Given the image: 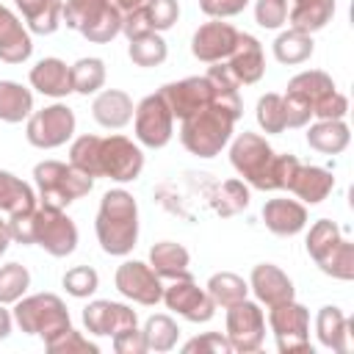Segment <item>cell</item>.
Segmentation results:
<instances>
[{"mask_svg": "<svg viewBox=\"0 0 354 354\" xmlns=\"http://www.w3.org/2000/svg\"><path fill=\"white\" fill-rule=\"evenodd\" d=\"M243 113L238 91H218V100L185 119H180V141L196 158H216L230 141L232 127Z\"/></svg>", "mask_w": 354, "mask_h": 354, "instance_id": "obj_1", "label": "cell"}, {"mask_svg": "<svg viewBox=\"0 0 354 354\" xmlns=\"http://www.w3.org/2000/svg\"><path fill=\"white\" fill-rule=\"evenodd\" d=\"M94 232L105 254L124 257L138 243V202L124 188H111L100 199Z\"/></svg>", "mask_w": 354, "mask_h": 354, "instance_id": "obj_2", "label": "cell"}, {"mask_svg": "<svg viewBox=\"0 0 354 354\" xmlns=\"http://www.w3.org/2000/svg\"><path fill=\"white\" fill-rule=\"evenodd\" d=\"M61 22L91 44H108L122 33V11L113 0H64Z\"/></svg>", "mask_w": 354, "mask_h": 354, "instance_id": "obj_3", "label": "cell"}, {"mask_svg": "<svg viewBox=\"0 0 354 354\" xmlns=\"http://www.w3.org/2000/svg\"><path fill=\"white\" fill-rule=\"evenodd\" d=\"M33 180L39 188V205L53 207H69L80 196H86L94 188V177L77 171L75 166L64 160H41L33 166Z\"/></svg>", "mask_w": 354, "mask_h": 354, "instance_id": "obj_4", "label": "cell"}, {"mask_svg": "<svg viewBox=\"0 0 354 354\" xmlns=\"http://www.w3.org/2000/svg\"><path fill=\"white\" fill-rule=\"evenodd\" d=\"M274 158L277 152L260 133H238L230 144L232 169L257 191H274Z\"/></svg>", "mask_w": 354, "mask_h": 354, "instance_id": "obj_5", "label": "cell"}, {"mask_svg": "<svg viewBox=\"0 0 354 354\" xmlns=\"http://www.w3.org/2000/svg\"><path fill=\"white\" fill-rule=\"evenodd\" d=\"M14 321L25 335H39L41 340H50L61 329L72 326L69 310L55 293H33L14 301Z\"/></svg>", "mask_w": 354, "mask_h": 354, "instance_id": "obj_6", "label": "cell"}, {"mask_svg": "<svg viewBox=\"0 0 354 354\" xmlns=\"http://www.w3.org/2000/svg\"><path fill=\"white\" fill-rule=\"evenodd\" d=\"M332 91H335V80L324 69H307L293 75L282 94L288 127H307L313 119V108Z\"/></svg>", "mask_w": 354, "mask_h": 354, "instance_id": "obj_7", "label": "cell"}, {"mask_svg": "<svg viewBox=\"0 0 354 354\" xmlns=\"http://www.w3.org/2000/svg\"><path fill=\"white\" fill-rule=\"evenodd\" d=\"M268 326L274 332L279 354H313L310 346V310L296 299L268 307Z\"/></svg>", "mask_w": 354, "mask_h": 354, "instance_id": "obj_8", "label": "cell"}, {"mask_svg": "<svg viewBox=\"0 0 354 354\" xmlns=\"http://www.w3.org/2000/svg\"><path fill=\"white\" fill-rule=\"evenodd\" d=\"M77 224L53 205H36L33 210V243L50 257H69L77 249Z\"/></svg>", "mask_w": 354, "mask_h": 354, "instance_id": "obj_9", "label": "cell"}, {"mask_svg": "<svg viewBox=\"0 0 354 354\" xmlns=\"http://www.w3.org/2000/svg\"><path fill=\"white\" fill-rule=\"evenodd\" d=\"M75 127H77L75 111L64 102H53L28 116L25 138L36 149H55V147H64L75 136Z\"/></svg>", "mask_w": 354, "mask_h": 354, "instance_id": "obj_10", "label": "cell"}, {"mask_svg": "<svg viewBox=\"0 0 354 354\" xmlns=\"http://www.w3.org/2000/svg\"><path fill=\"white\" fill-rule=\"evenodd\" d=\"M133 130L141 147L163 149L174 136V116L160 100V94H147L133 111Z\"/></svg>", "mask_w": 354, "mask_h": 354, "instance_id": "obj_11", "label": "cell"}, {"mask_svg": "<svg viewBox=\"0 0 354 354\" xmlns=\"http://www.w3.org/2000/svg\"><path fill=\"white\" fill-rule=\"evenodd\" d=\"M144 171V152L127 136H108L100 144V177L113 183H133Z\"/></svg>", "mask_w": 354, "mask_h": 354, "instance_id": "obj_12", "label": "cell"}, {"mask_svg": "<svg viewBox=\"0 0 354 354\" xmlns=\"http://www.w3.org/2000/svg\"><path fill=\"white\" fill-rule=\"evenodd\" d=\"M227 340L232 346V351H241V354H252V351H260L263 340H266V315L260 310L257 301H238L232 307H227Z\"/></svg>", "mask_w": 354, "mask_h": 354, "instance_id": "obj_13", "label": "cell"}, {"mask_svg": "<svg viewBox=\"0 0 354 354\" xmlns=\"http://www.w3.org/2000/svg\"><path fill=\"white\" fill-rule=\"evenodd\" d=\"M160 100L166 102V108L171 111L174 119H185L207 105H213L218 100V88L205 77V75H194V77H183L174 83H166L158 88Z\"/></svg>", "mask_w": 354, "mask_h": 354, "instance_id": "obj_14", "label": "cell"}, {"mask_svg": "<svg viewBox=\"0 0 354 354\" xmlns=\"http://www.w3.org/2000/svg\"><path fill=\"white\" fill-rule=\"evenodd\" d=\"M113 285L124 299L144 307H152L163 299L160 277L152 271L149 263H141V260H124L113 274Z\"/></svg>", "mask_w": 354, "mask_h": 354, "instance_id": "obj_15", "label": "cell"}, {"mask_svg": "<svg viewBox=\"0 0 354 354\" xmlns=\"http://www.w3.org/2000/svg\"><path fill=\"white\" fill-rule=\"evenodd\" d=\"M171 313H177L180 318L191 321V324H207L216 315V304L207 296L205 288H199L194 282V277L188 279H171L169 288H163V299H160Z\"/></svg>", "mask_w": 354, "mask_h": 354, "instance_id": "obj_16", "label": "cell"}, {"mask_svg": "<svg viewBox=\"0 0 354 354\" xmlns=\"http://www.w3.org/2000/svg\"><path fill=\"white\" fill-rule=\"evenodd\" d=\"M83 326L88 335L97 337H113L122 329L138 326V315L133 307L111 299H94L83 307Z\"/></svg>", "mask_w": 354, "mask_h": 354, "instance_id": "obj_17", "label": "cell"}, {"mask_svg": "<svg viewBox=\"0 0 354 354\" xmlns=\"http://www.w3.org/2000/svg\"><path fill=\"white\" fill-rule=\"evenodd\" d=\"M238 33L230 22H221V19H210L205 25H199L191 36V53L196 61L202 64H218L224 58H230V53L235 50V41H238Z\"/></svg>", "mask_w": 354, "mask_h": 354, "instance_id": "obj_18", "label": "cell"}, {"mask_svg": "<svg viewBox=\"0 0 354 354\" xmlns=\"http://www.w3.org/2000/svg\"><path fill=\"white\" fill-rule=\"evenodd\" d=\"M249 290L266 307H274L279 301H288L296 293L293 279L279 266H274V263H257L252 268V274H249Z\"/></svg>", "mask_w": 354, "mask_h": 354, "instance_id": "obj_19", "label": "cell"}, {"mask_svg": "<svg viewBox=\"0 0 354 354\" xmlns=\"http://www.w3.org/2000/svg\"><path fill=\"white\" fill-rule=\"evenodd\" d=\"M230 72L235 75V80L241 86H252L263 77L266 72V58H263V44L252 36V33H238L235 50L227 58Z\"/></svg>", "mask_w": 354, "mask_h": 354, "instance_id": "obj_20", "label": "cell"}, {"mask_svg": "<svg viewBox=\"0 0 354 354\" xmlns=\"http://www.w3.org/2000/svg\"><path fill=\"white\" fill-rule=\"evenodd\" d=\"M33 55L30 30L19 22V17L0 6V61L6 64H25Z\"/></svg>", "mask_w": 354, "mask_h": 354, "instance_id": "obj_21", "label": "cell"}, {"mask_svg": "<svg viewBox=\"0 0 354 354\" xmlns=\"http://www.w3.org/2000/svg\"><path fill=\"white\" fill-rule=\"evenodd\" d=\"M133 111H136V105H133L130 94L122 88H102V91H97V97L91 102V116L105 130H122L124 124H130Z\"/></svg>", "mask_w": 354, "mask_h": 354, "instance_id": "obj_22", "label": "cell"}, {"mask_svg": "<svg viewBox=\"0 0 354 354\" xmlns=\"http://www.w3.org/2000/svg\"><path fill=\"white\" fill-rule=\"evenodd\" d=\"M266 227L279 238H293L307 227V207L296 199H268L263 205Z\"/></svg>", "mask_w": 354, "mask_h": 354, "instance_id": "obj_23", "label": "cell"}, {"mask_svg": "<svg viewBox=\"0 0 354 354\" xmlns=\"http://www.w3.org/2000/svg\"><path fill=\"white\" fill-rule=\"evenodd\" d=\"M30 86L44 94V97H53V100H61L66 94H72V75H69V66L66 61L50 55V58H41L36 61V66H30V75H28Z\"/></svg>", "mask_w": 354, "mask_h": 354, "instance_id": "obj_24", "label": "cell"}, {"mask_svg": "<svg viewBox=\"0 0 354 354\" xmlns=\"http://www.w3.org/2000/svg\"><path fill=\"white\" fill-rule=\"evenodd\" d=\"M351 318H346V313L335 304H326L318 310L315 315V335L321 340L324 348H332L337 354L351 351Z\"/></svg>", "mask_w": 354, "mask_h": 354, "instance_id": "obj_25", "label": "cell"}, {"mask_svg": "<svg viewBox=\"0 0 354 354\" xmlns=\"http://www.w3.org/2000/svg\"><path fill=\"white\" fill-rule=\"evenodd\" d=\"M335 188V174L321 166H304L299 163L293 180H290V194L301 199V205H321Z\"/></svg>", "mask_w": 354, "mask_h": 354, "instance_id": "obj_26", "label": "cell"}, {"mask_svg": "<svg viewBox=\"0 0 354 354\" xmlns=\"http://www.w3.org/2000/svg\"><path fill=\"white\" fill-rule=\"evenodd\" d=\"M149 266L160 279H188L191 277V254L177 241H158L149 249Z\"/></svg>", "mask_w": 354, "mask_h": 354, "instance_id": "obj_27", "label": "cell"}, {"mask_svg": "<svg viewBox=\"0 0 354 354\" xmlns=\"http://www.w3.org/2000/svg\"><path fill=\"white\" fill-rule=\"evenodd\" d=\"M335 17V0H293L288 8V25L301 33L324 30Z\"/></svg>", "mask_w": 354, "mask_h": 354, "instance_id": "obj_28", "label": "cell"}, {"mask_svg": "<svg viewBox=\"0 0 354 354\" xmlns=\"http://www.w3.org/2000/svg\"><path fill=\"white\" fill-rule=\"evenodd\" d=\"M351 141L346 119H315L307 130V144L310 149L321 155H340Z\"/></svg>", "mask_w": 354, "mask_h": 354, "instance_id": "obj_29", "label": "cell"}, {"mask_svg": "<svg viewBox=\"0 0 354 354\" xmlns=\"http://www.w3.org/2000/svg\"><path fill=\"white\" fill-rule=\"evenodd\" d=\"M25 17V28L36 36H50L61 28V3L64 0H14Z\"/></svg>", "mask_w": 354, "mask_h": 354, "instance_id": "obj_30", "label": "cell"}, {"mask_svg": "<svg viewBox=\"0 0 354 354\" xmlns=\"http://www.w3.org/2000/svg\"><path fill=\"white\" fill-rule=\"evenodd\" d=\"M36 205H39V199H36L33 188L25 180H19L17 174L0 169V213H8V218H11V216L33 210Z\"/></svg>", "mask_w": 354, "mask_h": 354, "instance_id": "obj_31", "label": "cell"}, {"mask_svg": "<svg viewBox=\"0 0 354 354\" xmlns=\"http://www.w3.org/2000/svg\"><path fill=\"white\" fill-rule=\"evenodd\" d=\"M33 113V91L17 80H0V122L17 124Z\"/></svg>", "mask_w": 354, "mask_h": 354, "instance_id": "obj_32", "label": "cell"}, {"mask_svg": "<svg viewBox=\"0 0 354 354\" xmlns=\"http://www.w3.org/2000/svg\"><path fill=\"white\" fill-rule=\"evenodd\" d=\"M271 50H274V58H277L279 64L296 66V64H304V61L313 58L315 44H313V36H310V33H301V30L288 28V30H282V33L274 39Z\"/></svg>", "mask_w": 354, "mask_h": 354, "instance_id": "obj_33", "label": "cell"}, {"mask_svg": "<svg viewBox=\"0 0 354 354\" xmlns=\"http://www.w3.org/2000/svg\"><path fill=\"white\" fill-rule=\"evenodd\" d=\"M141 335H144L147 351L166 354V351H171V348L177 346V340H180V326H177V321H174L171 315L158 313V315H149V318H147Z\"/></svg>", "mask_w": 354, "mask_h": 354, "instance_id": "obj_34", "label": "cell"}, {"mask_svg": "<svg viewBox=\"0 0 354 354\" xmlns=\"http://www.w3.org/2000/svg\"><path fill=\"white\" fill-rule=\"evenodd\" d=\"M340 241H343L340 227H337L332 218H318V221L310 227L304 246H307V254L313 257V263L321 268V266H324V260L337 249V243H340Z\"/></svg>", "mask_w": 354, "mask_h": 354, "instance_id": "obj_35", "label": "cell"}, {"mask_svg": "<svg viewBox=\"0 0 354 354\" xmlns=\"http://www.w3.org/2000/svg\"><path fill=\"white\" fill-rule=\"evenodd\" d=\"M205 290H207V296L213 299L216 307L227 310V307H232V304H238V301H243L249 296V282L243 277L232 274V271H218V274H213L207 279Z\"/></svg>", "mask_w": 354, "mask_h": 354, "instance_id": "obj_36", "label": "cell"}, {"mask_svg": "<svg viewBox=\"0 0 354 354\" xmlns=\"http://www.w3.org/2000/svg\"><path fill=\"white\" fill-rule=\"evenodd\" d=\"M69 75H72V91L75 94H83V97L97 94L105 86V61L97 55L77 58L69 66Z\"/></svg>", "mask_w": 354, "mask_h": 354, "instance_id": "obj_37", "label": "cell"}, {"mask_svg": "<svg viewBox=\"0 0 354 354\" xmlns=\"http://www.w3.org/2000/svg\"><path fill=\"white\" fill-rule=\"evenodd\" d=\"M127 55H130V61H133L136 66H144V69L160 66V64L166 61V55H169V44H166V39H163L160 33L152 30V33H147V36L130 39Z\"/></svg>", "mask_w": 354, "mask_h": 354, "instance_id": "obj_38", "label": "cell"}, {"mask_svg": "<svg viewBox=\"0 0 354 354\" xmlns=\"http://www.w3.org/2000/svg\"><path fill=\"white\" fill-rule=\"evenodd\" d=\"M100 144H102V136H94V133L77 136L69 144V166L97 180L100 177Z\"/></svg>", "mask_w": 354, "mask_h": 354, "instance_id": "obj_39", "label": "cell"}, {"mask_svg": "<svg viewBox=\"0 0 354 354\" xmlns=\"http://www.w3.org/2000/svg\"><path fill=\"white\" fill-rule=\"evenodd\" d=\"M254 116H257V124H260L263 133H285V130H288L282 94H274V91L263 94V97L257 100Z\"/></svg>", "mask_w": 354, "mask_h": 354, "instance_id": "obj_40", "label": "cell"}, {"mask_svg": "<svg viewBox=\"0 0 354 354\" xmlns=\"http://www.w3.org/2000/svg\"><path fill=\"white\" fill-rule=\"evenodd\" d=\"M30 288V271L22 263L0 266V304H14Z\"/></svg>", "mask_w": 354, "mask_h": 354, "instance_id": "obj_41", "label": "cell"}, {"mask_svg": "<svg viewBox=\"0 0 354 354\" xmlns=\"http://www.w3.org/2000/svg\"><path fill=\"white\" fill-rule=\"evenodd\" d=\"M44 348L50 354H100V346L91 343L88 337H83V332L66 326L58 335H53L50 340H44Z\"/></svg>", "mask_w": 354, "mask_h": 354, "instance_id": "obj_42", "label": "cell"}, {"mask_svg": "<svg viewBox=\"0 0 354 354\" xmlns=\"http://www.w3.org/2000/svg\"><path fill=\"white\" fill-rule=\"evenodd\" d=\"M321 271H324L326 277H332V279H343V282L354 279V243H351L346 235H343V241L337 243V249L324 260Z\"/></svg>", "mask_w": 354, "mask_h": 354, "instance_id": "obj_43", "label": "cell"}, {"mask_svg": "<svg viewBox=\"0 0 354 354\" xmlns=\"http://www.w3.org/2000/svg\"><path fill=\"white\" fill-rule=\"evenodd\" d=\"M61 285L66 288L69 296H75V299H88V296H94L97 288H100V274H97L91 266H75V268H69V271L64 274Z\"/></svg>", "mask_w": 354, "mask_h": 354, "instance_id": "obj_44", "label": "cell"}, {"mask_svg": "<svg viewBox=\"0 0 354 354\" xmlns=\"http://www.w3.org/2000/svg\"><path fill=\"white\" fill-rule=\"evenodd\" d=\"M144 11H147L155 33L174 28V22L180 19V3L177 0H144Z\"/></svg>", "mask_w": 354, "mask_h": 354, "instance_id": "obj_45", "label": "cell"}, {"mask_svg": "<svg viewBox=\"0 0 354 354\" xmlns=\"http://www.w3.org/2000/svg\"><path fill=\"white\" fill-rule=\"evenodd\" d=\"M254 22L266 30H277L288 22V3L285 0H257L254 3Z\"/></svg>", "mask_w": 354, "mask_h": 354, "instance_id": "obj_46", "label": "cell"}, {"mask_svg": "<svg viewBox=\"0 0 354 354\" xmlns=\"http://www.w3.org/2000/svg\"><path fill=\"white\" fill-rule=\"evenodd\" d=\"M183 351L185 354H230L232 351V346H230V340H227V335H221V332H205V335H196V337H191L185 346H183Z\"/></svg>", "mask_w": 354, "mask_h": 354, "instance_id": "obj_47", "label": "cell"}, {"mask_svg": "<svg viewBox=\"0 0 354 354\" xmlns=\"http://www.w3.org/2000/svg\"><path fill=\"white\" fill-rule=\"evenodd\" d=\"M221 194H224V202H218L221 216H232V213H238L249 205V188L241 180H227L221 185Z\"/></svg>", "mask_w": 354, "mask_h": 354, "instance_id": "obj_48", "label": "cell"}, {"mask_svg": "<svg viewBox=\"0 0 354 354\" xmlns=\"http://www.w3.org/2000/svg\"><path fill=\"white\" fill-rule=\"evenodd\" d=\"M348 113V100L346 94H340L337 88L332 94H326L315 108H313V119H346Z\"/></svg>", "mask_w": 354, "mask_h": 354, "instance_id": "obj_49", "label": "cell"}, {"mask_svg": "<svg viewBox=\"0 0 354 354\" xmlns=\"http://www.w3.org/2000/svg\"><path fill=\"white\" fill-rule=\"evenodd\" d=\"M122 33L127 36V41L152 33V25H149V17H147V11H144V3H141L138 8L122 14Z\"/></svg>", "mask_w": 354, "mask_h": 354, "instance_id": "obj_50", "label": "cell"}, {"mask_svg": "<svg viewBox=\"0 0 354 354\" xmlns=\"http://www.w3.org/2000/svg\"><path fill=\"white\" fill-rule=\"evenodd\" d=\"M111 340H113V351H116V354H144V351H147L144 335H141L138 326L122 329V332H116Z\"/></svg>", "mask_w": 354, "mask_h": 354, "instance_id": "obj_51", "label": "cell"}, {"mask_svg": "<svg viewBox=\"0 0 354 354\" xmlns=\"http://www.w3.org/2000/svg\"><path fill=\"white\" fill-rule=\"evenodd\" d=\"M246 6H249V0H199V8H202L207 17H213V19L238 17Z\"/></svg>", "mask_w": 354, "mask_h": 354, "instance_id": "obj_52", "label": "cell"}, {"mask_svg": "<svg viewBox=\"0 0 354 354\" xmlns=\"http://www.w3.org/2000/svg\"><path fill=\"white\" fill-rule=\"evenodd\" d=\"M11 326H14V315L6 310V304H0V340L11 335Z\"/></svg>", "mask_w": 354, "mask_h": 354, "instance_id": "obj_53", "label": "cell"}, {"mask_svg": "<svg viewBox=\"0 0 354 354\" xmlns=\"http://www.w3.org/2000/svg\"><path fill=\"white\" fill-rule=\"evenodd\" d=\"M8 243H11V232H8V221L0 216V257L6 254V249H8Z\"/></svg>", "mask_w": 354, "mask_h": 354, "instance_id": "obj_54", "label": "cell"}, {"mask_svg": "<svg viewBox=\"0 0 354 354\" xmlns=\"http://www.w3.org/2000/svg\"><path fill=\"white\" fill-rule=\"evenodd\" d=\"M141 3H144V0H113V6H116L122 14H124V11H133V8H138Z\"/></svg>", "mask_w": 354, "mask_h": 354, "instance_id": "obj_55", "label": "cell"}, {"mask_svg": "<svg viewBox=\"0 0 354 354\" xmlns=\"http://www.w3.org/2000/svg\"><path fill=\"white\" fill-rule=\"evenodd\" d=\"M285 3H288V0H285ZM290 3H293V0H290Z\"/></svg>", "mask_w": 354, "mask_h": 354, "instance_id": "obj_56", "label": "cell"}]
</instances>
